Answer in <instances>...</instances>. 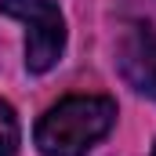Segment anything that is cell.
<instances>
[{"label":"cell","instance_id":"cell-2","mask_svg":"<svg viewBox=\"0 0 156 156\" xmlns=\"http://www.w3.org/2000/svg\"><path fill=\"white\" fill-rule=\"evenodd\" d=\"M0 11L26 22V69L47 73L66 51V18L55 0H0Z\"/></svg>","mask_w":156,"mask_h":156},{"label":"cell","instance_id":"cell-3","mask_svg":"<svg viewBox=\"0 0 156 156\" xmlns=\"http://www.w3.org/2000/svg\"><path fill=\"white\" fill-rule=\"evenodd\" d=\"M120 69L127 83L156 102V33L153 29H134L120 47Z\"/></svg>","mask_w":156,"mask_h":156},{"label":"cell","instance_id":"cell-4","mask_svg":"<svg viewBox=\"0 0 156 156\" xmlns=\"http://www.w3.org/2000/svg\"><path fill=\"white\" fill-rule=\"evenodd\" d=\"M15 153H18V120L7 102H0V156H15Z\"/></svg>","mask_w":156,"mask_h":156},{"label":"cell","instance_id":"cell-5","mask_svg":"<svg viewBox=\"0 0 156 156\" xmlns=\"http://www.w3.org/2000/svg\"><path fill=\"white\" fill-rule=\"evenodd\" d=\"M153 156H156V145H153Z\"/></svg>","mask_w":156,"mask_h":156},{"label":"cell","instance_id":"cell-1","mask_svg":"<svg viewBox=\"0 0 156 156\" xmlns=\"http://www.w3.org/2000/svg\"><path fill=\"white\" fill-rule=\"evenodd\" d=\"M116 123V102L105 94H73L51 105L37 123V149L44 156H83Z\"/></svg>","mask_w":156,"mask_h":156}]
</instances>
